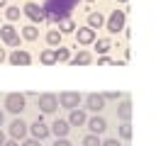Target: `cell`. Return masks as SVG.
Masks as SVG:
<instances>
[{
  "instance_id": "6da1fadb",
  "label": "cell",
  "mask_w": 156,
  "mask_h": 146,
  "mask_svg": "<svg viewBox=\"0 0 156 146\" xmlns=\"http://www.w3.org/2000/svg\"><path fill=\"white\" fill-rule=\"evenodd\" d=\"M78 2H80V0H46V7H44V10H46V15H49L51 19H56V22L61 19V22H63V19H68L71 10H73Z\"/></svg>"
},
{
  "instance_id": "7a4b0ae2",
  "label": "cell",
  "mask_w": 156,
  "mask_h": 146,
  "mask_svg": "<svg viewBox=\"0 0 156 146\" xmlns=\"http://www.w3.org/2000/svg\"><path fill=\"white\" fill-rule=\"evenodd\" d=\"M5 107H7V112L20 114V112L24 109V95H20V92H10V95L5 97Z\"/></svg>"
},
{
  "instance_id": "3957f363",
  "label": "cell",
  "mask_w": 156,
  "mask_h": 146,
  "mask_svg": "<svg viewBox=\"0 0 156 146\" xmlns=\"http://www.w3.org/2000/svg\"><path fill=\"white\" fill-rule=\"evenodd\" d=\"M56 107H58V97L56 95H51V92L39 95V109L41 112H56Z\"/></svg>"
},
{
  "instance_id": "277c9868",
  "label": "cell",
  "mask_w": 156,
  "mask_h": 146,
  "mask_svg": "<svg viewBox=\"0 0 156 146\" xmlns=\"http://www.w3.org/2000/svg\"><path fill=\"white\" fill-rule=\"evenodd\" d=\"M24 15H27L32 22H41V19L46 17V10L39 7V5H34V2H29V5H24Z\"/></svg>"
},
{
  "instance_id": "5b68a950",
  "label": "cell",
  "mask_w": 156,
  "mask_h": 146,
  "mask_svg": "<svg viewBox=\"0 0 156 146\" xmlns=\"http://www.w3.org/2000/svg\"><path fill=\"white\" fill-rule=\"evenodd\" d=\"M58 102L63 107H68V109H76L80 105V92H61L58 95Z\"/></svg>"
},
{
  "instance_id": "8992f818",
  "label": "cell",
  "mask_w": 156,
  "mask_h": 146,
  "mask_svg": "<svg viewBox=\"0 0 156 146\" xmlns=\"http://www.w3.org/2000/svg\"><path fill=\"white\" fill-rule=\"evenodd\" d=\"M122 27H124V12L117 10V12H112V17H110V22H107V29H110L112 34H117Z\"/></svg>"
},
{
  "instance_id": "52a82bcc",
  "label": "cell",
  "mask_w": 156,
  "mask_h": 146,
  "mask_svg": "<svg viewBox=\"0 0 156 146\" xmlns=\"http://www.w3.org/2000/svg\"><path fill=\"white\" fill-rule=\"evenodd\" d=\"M10 63H15V66H29V63H32V56H29L27 51H15V54L10 56Z\"/></svg>"
},
{
  "instance_id": "ba28073f",
  "label": "cell",
  "mask_w": 156,
  "mask_h": 146,
  "mask_svg": "<svg viewBox=\"0 0 156 146\" xmlns=\"http://www.w3.org/2000/svg\"><path fill=\"white\" fill-rule=\"evenodd\" d=\"M102 105H105V97H102V95H98V92L88 95V109H90V112H100Z\"/></svg>"
},
{
  "instance_id": "9c48e42d",
  "label": "cell",
  "mask_w": 156,
  "mask_h": 146,
  "mask_svg": "<svg viewBox=\"0 0 156 146\" xmlns=\"http://www.w3.org/2000/svg\"><path fill=\"white\" fill-rule=\"evenodd\" d=\"M0 36H2L5 44H12V46L20 41V36H17V32H15L12 27H2V29H0Z\"/></svg>"
},
{
  "instance_id": "30bf717a",
  "label": "cell",
  "mask_w": 156,
  "mask_h": 146,
  "mask_svg": "<svg viewBox=\"0 0 156 146\" xmlns=\"http://www.w3.org/2000/svg\"><path fill=\"white\" fill-rule=\"evenodd\" d=\"M10 134H12L15 139H22V136L27 134V124H24L22 119H15V122L10 124Z\"/></svg>"
},
{
  "instance_id": "8fae6325",
  "label": "cell",
  "mask_w": 156,
  "mask_h": 146,
  "mask_svg": "<svg viewBox=\"0 0 156 146\" xmlns=\"http://www.w3.org/2000/svg\"><path fill=\"white\" fill-rule=\"evenodd\" d=\"M29 131H32V134H34V139H39V141H41V139H46V136L51 134V131L46 129V124H41V122H34V124L29 127Z\"/></svg>"
},
{
  "instance_id": "7c38bea8",
  "label": "cell",
  "mask_w": 156,
  "mask_h": 146,
  "mask_svg": "<svg viewBox=\"0 0 156 146\" xmlns=\"http://www.w3.org/2000/svg\"><path fill=\"white\" fill-rule=\"evenodd\" d=\"M76 39H78L80 44H90V41H95V34H93V27H83V29H78V34H76Z\"/></svg>"
},
{
  "instance_id": "4fadbf2b",
  "label": "cell",
  "mask_w": 156,
  "mask_h": 146,
  "mask_svg": "<svg viewBox=\"0 0 156 146\" xmlns=\"http://www.w3.org/2000/svg\"><path fill=\"white\" fill-rule=\"evenodd\" d=\"M88 122V117H85V112H80L78 107L71 112V117H68V124H73V127H80V124H85Z\"/></svg>"
},
{
  "instance_id": "5bb4252c",
  "label": "cell",
  "mask_w": 156,
  "mask_h": 146,
  "mask_svg": "<svg viewBox=\"0 0 156 146\" xmlns=\"http://www.w3.org/2000/svg\"><path fill=\"white\" fill-rule=\"evenodd\" d=\"M105 119L102 117H93V119H88V129L93 131V134H100V131H105Z\"/></svg>"
},
{
  "instance_id": "9a60e30c",
  "label": "cell",
  "mask_w": 156,
  "mask_h": 146,
  "mask_svg": "<svg viewBox=\"0 0 156 146\" xmlns=\"http://www.w3.org/2000/svg\"><path fill=\"white\" fill-rule=\"evenodd\" d=\"M51 131H54L58 139H63V136L68 134V122H63V119H56V122H54V127H51Z\"/></svg>"
},
{
  "instance_id": "2e32d148",
  "label": "cell",
  "mask_w": 156,
  "mask_h": 146,
  "mask_svg": "<svg viewBox=\"0 0 156 146\" xmlns=\"http://www.w3.org/2000/svg\"><path fill=\"white\" fill-rule=\"evenodd\" d=\"M117 114H119V119H122V122H129V119H132V105L124 100V102L117 107Z\"/></svg>"
},
{
  "instance_id": "e0dca14e",
  "label": "cell",
  "mask_w": 156,
  "mask_h": 146,
  "mask_svg": "<svg viewBox=\"0 0 156 146\" xmlns=\"http://www.w3.org/2000/svg\"><path fill=\"white\" fill-rule=\"evenodd\" d=\"M56 61H58L56 51H41V63H44V66H54Z\"/></svg>"
},
{
  "instance_id": "ac0fdd59",
  "label": "cell",
  "mask_w": 156,
  "mask_h": 146,
  "mask_svg": "<svg viewBox=\"0 0 156 146\" xmlns=\"http://www.w3.org/2000/svg\"><path fill=\"white\" fill-rule=\"evenodd\" d=\"M90 61H93V58H90V54H85V51H80L76 58H71V63H73V66H88Z\"/></svg>"
},
{
  "instance_id": "d6986e66",
  "label": "cell",
  "mask_w": 156,
  "mask_h": 146,
  "mask_svg": "<svg viewBox=\"0 0 156 146\" xmlns=\"http://www.w3.org/2000/svg\"><path fill=\"white\" fill-rule=\"evenodd\" d=\"M83 146H102V141L98 139V134H90V136L83 139Z\"/></svg>"
},
{
  "instance_id": "ffe728a7",
  "label": "cell",
  "mask_w": 156,
  "mask_h": 146,
  "mask_svg": "<svg viewBox=\"0 0 156 146\" xmlns=\"http://www.w3.org/2000/svg\"><path fill=\"white\" fill-rule=\"evenodd\" d=\"M88 22H90V27H100V24H102V15H98V12H93V15L88 17Z\"/></svg>"
},
{
  "instance_id": "44dd1931",
  "label": "cell",
  "mask_w": 156,
  "mask_h": 146,
  "mask_svg": "<svg viewBox=\"0 0 156 146\" xmlns=\"http://www.w3.org/2000/svg\"><path fill=\"white\" fill-rule=\"evenodd\" d=\"M22 36H24V39H29V41H32V39H37V29H34V27H24V29H22Z\"/></svg>"
},
{
  "instance_id": "7402d4cb",
  "label": "cell",
  "mask_w": 156,
  "mask_h": 146,
  "mask_svg": "<svg viewBox=\"0 0 156 146\" xmlns=\"http://www.w3.org/2000/svg\"><path fill=\"white\" fill-rule=\"evenodd\" d=\"M119 136H122V139H129V136H132V127H129V122H124V124L119 127Z\"/></svg>"
},
{
  "instance_id": "603a6c76",
  "label": "cell",
  "mask_w": 156,
  "mask_h": 146,
  "mask_svg": "<svg viewBox=\"0 0 156 146\" xmlns=\"http://www.w3.org/2000/svg\"><path fill=\"white\" fill-rule=\"evenodd\" d=\"M46 41H49V44H58V41H61V34H58V32H49V34H46Z\"/></svg>"
},
{
  "instance_id": "cb8c5ba5",
  "label": "cell",
  "mask_w": 156,
  "mask_h": 146,
  "mask_svg": "<svg viewBox=\"0 0 156 146\" xmlns=\"http://www.w3.org/2000/svg\"><path fill=\"white\" fill-rule=\"evenodd\" d=\"M95 46H98V54H105V51L110 49V41H107V39H100Z\"/></svg>"
},
{
  "instance_id": "d4e9b609",
  "label": "cell",
  "mask_w": 156,
  "mask_h": 146,
  "mask_svg": "<svg viewBox=\"0 0 156 146\" xmlns=\"http://www.w3.org/2000/svg\"><path fill=\"white\" fill-rule=\"evenodd\" d=\"M56 56H58V61H71V51L68 49H58Z\"/></svg>"
},
{
  "instance_id": "484cf974",
  "label": "cell",
  "mask_w": 156,
  "mask_h": 146,
  "mask_svg": "<svg viewBox=\"0 0 156 146\" xmlns=\"http://www.w3.org/2000/svg\"><path fill=\"white\" fill-rule=\"evenodd\" d=\"M7 19H20V10L17 7H10L7 10Z\"/></svg>"
},
{
  "instance_id": "4316f807",
  "label": "cell",
  "mask_w": 156,
  "mask_h": 146,
  "mask_svg": "<svg viewBox=\"0 0 156 146\" xmlns=\"http://www.w3.org/2000/svg\"><path fill=\"white\" fill-rule=\"evenodd\" d=\"M71 29H73V22L71 19H63L61 22V32H71Z\"/></svg>"
},
{
  "instance_id": "83f0119b",
  "label": "cell",
  "mask_w": 156,
  "mask_h": 146,
  "mask_svg": "<svg viewBox=\"0 0 156 146\" xmlns=\"http://www.w3.org/2000/svg\"><path fill=\"white\" fill-rule=\"evenodd\" d=\"M105 97H107V100H119L122 92H105Z\"/></svg>"
},
{
  "instance_id": "f1b7e54d",
  "label": "cell",
  "mask_w": 156,
  "mask_h": 146,
  "mask_svg": "<svg viewBox=\"0 0 156 146\" xmlns=\"http://www.w3.org/2000/svg\"><path fill=\"white\" fill-rule=\"evenodd\" d=\"M102 146H122L117 139H107V141H102Z\"/></svg>"
},
{
  "instance_id": "f546056e",
  "label": "cell",
  "mask_w": 156,
  "mask_h": 146,
  "mask_svg": "<svg viewBox=\"0 0 156 146\" xmlns=\"http://www.w3.org/2000/svg\"><path fill=\"white\" fill-rule=\"evenodd\" d=\"M54 146H71V144H68L66 139H56V144H54Z\"/></svg>"
},
{
  "instance_id": "4dcf8cb0",
  "label": "cell",
  "mask_w": 156,
  "mask_h": 146,
  "mask_svg": "<svg viewBox=\"0 0 156 146\" xmlns=\"http://www.w3.org/2000/svg\"><path fill=\"white\" fill-rule=\"evenodd\" d=\"M22 146H39V139H32V141H24Z\"/></svg>"
},
{
  "instance_id": "1f68e13d",
  "label": "cell",
  "mask_w": 156,
  "mask_h": 146,
  "mask_svg": "<svg viewBox=\"0 0 156 146\" xmlns=\"http://www.w3.org/2000/svg\"><path fill=\"white\" fill-rule=\"evenodd\" d=\"M0 146H5V134L0 131Z\"/></svg>"
},
{
  "instance_id": "d6a6232c",
  "label": "cell",
  "mask_w": 156,
  "mask_h": 146,
  "mask_svg": "<svg viewBox=\"0 0 156 146\" xmlns=\"http://www.w3.org/2000/svg\"><path fill=\"white\" fill-rule=\"evenodd\" d=\"M2 61H5V51L0 49V63H2Z\"/></svg>"
},
{
  "instance_id": "836d02e7",
  "label": "cell",
  "mask_w": 156,
  "mask_h": 146,
  "mask_svg": "<svg viewBox=\"0 0 156 146\" xmlns=\"http://www.w3.org/2000/svg\"><path fill=\"white\" fill-rule=\"evenodd\" d=\"M5 146H17V141H5Z\"/></svg>"
},
{
  "instance_id": "e575fe53",
  "label": "cell",
  "mask_w": 156,
  "mask_h": 146,
  "mask_svg": "<svg viewBox=\"0 0 156 146\" xmlns=\"http://www.w3.org/2000/svg\"><path fill=\"white\" fill-rule=\"evenodd\" d=\"M2 119H5V117H2V112H0V124H2Z\"/></svg>"
},
{
  "instance_id": "d590c367",
  "label": "cell",
  "mask_w": 156,
  "mask_h": 146,
  "mask_svg": "<svg viewBox=\"0 0 156 146\" xmlns=\"http://www.w3.org/2000/svg\"><path fill=\"white\" fill-rule=\"evenodd\" d=\"M2 5H5V0H0V7H2Z\"/></svg>"
},
{
  "instance_id": "8d00e7d4",
  "label": "cell",
  "mask_w": 156,
  "mask_h": 146,
  "mask_svg": "<svg viewBox=\"0 0 156 146\" xmlns=\"http://www.w3.org/2000/svg\"><path fill=\"white\" fill-rule=\"evenodd\" d=\"M122 2H124V0H122Z\"/></svg>"
}]
</instances>
